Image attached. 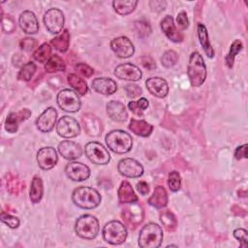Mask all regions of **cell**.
Wrapping results in <instances>:
<instances>
[{"label": "cell", "instance_id": "31", "mask_svg": "<svg viewBox=\"0 0 248 248\" xmlns=\"http://www.w3.org/2000/svg\"><path fill=\"white\" fill-rule=\"evenodd\" d=\"M137 5V0H114L112 2L113 10L120 16H127L133 13Z\"/></svg>", "mask_w": 248, "mask_h": 248}, {"label": "cell", "instance_id": "35", "mask_svg": "<svg viewBox=\"0 0 248 248\" xmlns=\"http://www.w3.org/2000/svg\"><path fill=\"white\" fill-rule=\"evenodd\" d=\"M160 221L168 232H174L177 228V220L175 215L169 209H164L160 213Z\"/></svg>", "mask_w": 248, "mask_h": 248}, {"label": "cell", "instance_id": "51", "mask_svg": "<svg viewBox=\"0 0 248 248\" xmlns=\"http://www.w3.org/2000/svg\"><path fill=\"white\" fill-rule=\"evenodd\" d=\"M140 62H141V65L144 68H146V69H148L150 71H152V70H154L156 68V64H155L154 60L150 56H147V55L142 56L140 58Z\"/></svg>", "mask_w": 248, "mask_h": 248}, {"label": "cell", "instance_id": "40", "mask_svg": "<svg viewBox=\"0 0 248 248\" xmlns=\"http://www.w3.org/2000/svg\"><path fill=\"white\" fill-rule=\"evenodd\" d=\"M177 61H178V54L173 49L166 50L163 53L162 57H161V64L165 68H171V67H173L176 64Z\"/></svg>", "mask_w": 248, "mask_h": 248}, {"label": "cell", "instance_id": "29", "mask_svg": "<svg viewBox=\"0 0 248 248\" xmlns=\"http://www.w3.org/2000/svg\"><path fill=\"white\" fill-rule=\"evenodd\" d=\"M129 129L137 136L140 137H149L153 131V126L146 122L145 120H138V119H131L129 124Z\"/></svg>", "mask_w": 248, "mask_h": 248}, {"label": "cell", "instance_id": "50", "mask_svg": "<svg viewBox=\"0 0 248 248\" xmlns=\"http://www.w3.org/2000/svg\"><path fill=\"white\" fill-rule=\"evenodd\" d=\"M234 158L236 160H241V159H246L247 158V144L239 145L235 148L234 150Z\"/></svg>", "mask_w": 248, "mask_h": 248}, {"label": "cell", "instance_id": "15", "mask_svg": "<svg viewBox=\"0 0 248 248\" xmlns=\"http://www.w3.org/2000/svg\"><path fill=\"white\" fill-rule=\"evenodd\" d=\"M66 175L73 181L80 182L90 176V169L87 165L80 162H70L65 167Z\"/></svg>", "mask_w": 248, "mask_h": 248}, {"label": "cell", "instance_id": "25", "mask_svg": "<svg viewBox=\"0 0 248 248\" xmlns=\"http://www.w3.org/2000/svg\"><path fill=\"white\" fill-rule=\"evenodd\" d=\"M85 133L90 137H98L102 133V123L93 113H84L81 117Z\"/></svg>", "mask_w": 248, "mask_h": 248}, {"label": "cell", "instance_id": "36", "mask_svg": "<svg viewBox=\"0 0 248 248\" xmlns=\"http://www.w3.org/2000/svg\"><path fill=\"white\" fill-rule=\"evenodd\" d=\"M65 69H66V65L64 60L56 54H52L45 64V70L47 73H55L60 71L63 72L65 71Z\"/></svg>", "mask_w": 248, "mask_h": 248}, {"label": "cell", "instance_id": "8", "mask_svg": "<svg viewBox=\"0 0 248 248\" xmlns=\"http://www.w3.org/2000/svg\"><path fill=\"white\" fill-rule=\"evenodd\" d=\"M84 152L86 157L95 165H107L110 161L109 152L98 141L86 143Z\"/></svg>", "mask_w": 248, "mask_h": 248}, {"label": "cell", "instance_id": "49", "mask_svg": "<svg viewBox=\"0 0 248 248\" xmlns=\"http://www.w3.org/2000/svg\"><path fill=\"white\" fill-rule=\"evenodd\" d=\"M149 6L153 12L160 13L165 10L167 6V2L163 0H152V1H149Z\"/></svg>", "mask_w": 248, "mask_h": 248}, {"label": "cell", "instance_id": "3", "mask_svg": "<svg viewBox=\"0 0 248 248\" xmlns=\"http://www.w3.org/2000/svg\"><path fill=\"white\" fill-rule=\"evenodd\" d=\"M164 238L162 228L153 222L147 223L140 231L139 246L140 248H158Z\"/></svg>", "mask_w": 248, "mask_h": 248}, {"label": "cell", "instance_id": "17", "mask_svg": "<svg viewBox=\"0 0 248 248\" xmlns=\"http://www.w3.org/2000/svg\"><path fill=\"white\" fill-rule=\"evenodd\" d=\"M57 111L54 108L49 107L45 109L36 119V127L42 133H48L56 124Z\"/></svg>", "mask_w": 248, "mask_h": 248}, {"label": "cell", "instance_id": "19", "mask_svg": "<svg viewBox=\"0 0 248 248\" xmlns=\"http://www.w3.org/2000/svg\"><path fill=\"white\" fill-rule=\"evenodd\" d=\"M145 85L149 93L157 98H165L169 94L168 82L163 78H149L145 80Z\"/></svg>", "mask_w": 248, "mask_h": 248}, {"label": "cell", "instance_id": "47", "mask_svg": "<svg viewBox=\"0 0 248 248\" xmlns=\"http://www.w3.org/2000/svg\"><path fill=\"white\" fill-rule=\"evenodd\" d=\"M233 236L240 242L241 247H247V231L245 229H235L233 231Z\"/></svg>", "mask_w": 248, "mask_h": 248}, {"label": "cell", "instance_id": "37", "mask_svg": "<svg viewBox=\"0 0 248 248\" xmlns=\"http://www.w3.org/2000/svg\"><path fill=\"white\" fill-rule=\"evenodd\" d=\"M242 48H243V44H242V42L240 40H234L232 43L230 50H229L227 56L225 57L226 65L229 68H232L233 62H234V58L242 50Z\"/></svg>", "mask_w": 248, "mask_h": 248}, {"label": "cell", "instance_id": "33", "mask_svg": "<svg viewBox=\"0 0 248 248\" xmlns=\"http://www.w3.org/2000/svg\"><path fill=\"white\" fill-rule=\"evenodd\" d=\"M6 188L8 192L12 195H19L22 190L25 188L24 182H22L18 177L9 173L6 175Z\"/></svg>", "mask_w": 248, "mask_h": 248}, {"label": "cell", "instance_id": "18", "mask_svg": "<svg viewBox=\"0 0 248 248\" xmlns=\"http://www.w3.org/2000/svg\"><path fill=\"white\" fill-rule=\"evenodd\" d=\"M18 24L21 30L28 34L34 35L39 31V21L37 19L36 15L31 11H23L18 16Z\"/></svg>", "mask_w": 248, "mask_h": 248}, {"label": "cell", "instance_id": "4", "mask_svg": "<svg viewBox=\"0 0 248 248\" xmlns=\"http://www.w3.org/2000/svg\"><path fill=\"white\" fill-rule=\"evenodd\" d=\"M106 143L114 153L125 154L133 147V139L131 135L122 130H112L106 135Z\"/></svg>", "mask_w": 248, "mask_h": 248}, {"label": "cell", "instance_id": "10", "mask_svg": "<svg viewBox=\"0 0 248 248\" xmlns=\"http://www.w3.org/2000/svg\"><path fill=\"white\" fill-rule=\"evenodd\" d=\"M56 133L64 139H72L79 135L80 125L78 120L69 115H63L56 123Z\"/></svg>", "mask_w": 248, "mask_h": 248}, {"label": "cell", "instance_id": "43", "mask_svg": "<svg viewBox=\"0 0 248 248\" xmlns=\"http://www.w3.org/2000/svg\"><path fill=\"white\" fill-rule=\"evenodd\" d=\"M1 221L11 229H16L19 226V219L14 215H11L5 211L1 212Z\"/></svg>", "mask_w": 248, "mask_h": 248}, {"label": "cell", "instance_id": "44", "mask_svg": "<svg viewBox=\"0 0 248 248\" xmlns=\"http://www.w3.org/2000/svg\"><path fill=\"white\" fill-rule=\"evenodd\" d=\"M124 91L126 92L127 96L131 99L138 98L142 94V89L135 83H129L124 86Z\"/></svg>", "mask_w": 248, "mask_h": 248}, {"label": "cell", "instance_id": "9", "mask_svg": "<svg viewBox=\"0 0 248 248\" xmlns=\"http://www.w3.org/2000/svg\"><path fill=\"white\" fill-rule=\"evenodd\" d=\"M45 26L51 34H58L62 31L65 23V16L61 10L57 8L48 9L43 17Z\"/></svg>", "mask_w": 248, "mask_h": 248}, {"label": "cell", "instance_id": "5", "mask_svg": "<svg viewBox=\"0 0 248 248\" xmlns=\"http://www.w3.org/2000/svg\"><path fill=\"white\" fill-rule=\"evenodd\" d=\"M75 231L83 239H94L100 231L99 220L91 214H83L77 219Z\"/></svg>", "mask_w": 248, "mask_h": 248}, {"label": "cell", "instance_id": "11", "mask_svg": "<svg viewBox=\"0 0 248 248\" xmlns=\"http://www.w3.org/2000/svg\"><path fill=\"white\" fill-rule=\"evenodd\" d=\"M117 170L125 177L137 178L143 174L142 165L133 158H123L118 162Z\"/></svg>", "mask_w": 248, "mask_h": 248}, {"label": "cell", "instance_id": "27", "mask_svg": "<svg viewBox=\"0 0 248 248\" xmlns=\"http://www.w3.org/2000/svg\"><path fill=\"white\" fill-rule=\"evenodd\" d=\"M117 197L121 203H132L138 202V196L135 194L132 185L127 180H123L121 182L117 190Z\"/></svg>", "mask_w": 248, "mask_h": 248}, {"label": "cell", "instance_id": "13", "mask_svg": "<svg viewBox=\"0 0 248 248\" xmlns=\"http://www.w3.org/2000/svg\"><path fill=\"white\" fill-rule=\"evenodd\" d=\"M121 216L124 222L131 228L135 229L143 220V209L140 204L132 202L131 205L123 207Z\"/></svg>", "mask_w": 248, "mask_h": 248}, {"label": "cell", "instance_id": "34", "mask_svg": "<svg viewBox=\"0 0 248 248\" xmlns=\"http://www.w3.org/2000/svg\"><path fill=\"white\" fill-rule=\"evenodd\" d=\"M68 83L75 89L76 92H78L80 96L85 95L88 92V86L84 79L79 78L76 74H70L67 78Z\"/></svg>", "mask_w": 248, "mask_h": 248}, {"label": "cell", "instance_id": "45", "mask_svg": "<svg viewBox=\"0 0 248 248\" xmlns=\"http://www.w3.org/2000/svg\"><path fill=\"white\" fill-rule=\"evenodd\" d=\"M75 70L78 71L81 76H83L85 78H90L94 74V69L91 68L89 65H87L85 63H82V62L76 64L75 65Z\"/></svg>", "mask_w": 248, "mask_h": 248}, {"label": "cell", "instance_id": "41", "mask_svg": "<svg viewBox=\"0 0 248 248\" xmlns=\"http://www.w3.org/2000/svg\"><path fill=\"white\" fill-rule=\"evenodd\" d=\"M168 186L171 192H177L181 188V177L178 171L172 170L168 175Z\"/></svg>", "mask_w": 248, "mask_h": 248}, {"label": "cell", "instance_id": "32", "mask_svg": "<svg viewBox=\"0 0 248 248\" xmlns=\"http://www.w3.org/2000/svg\"><path fill=\"white\" fill-rule=\"evenodd\" d=\"M51 46L60 52H66L69 48L70 44V33L67 29L63 30L59 35L51 39Z\"/></svg>", "mask_w": 248, "mask_h": 248}, {"label": "cell", "instance_id": "16", "mask_svg": "<svg viewBox=\"0 0 248 248\" xmlns=\"http://www.w3.org/2000/svg\"><path fill=\"white\" fill-rule=\"evenodd\" d=\"M37 162L39 167L44 170H48L54 168L58 162L56 150L51 146L42 147L37 153Z\"/></svg>", "mask_w": 248, "mask_h": 248}, {"label": "cell", "instance_id": "1", "mask_svg": "<svg viewBox=\"0 0 248 248\" xmlns=\"http://www.w3.org/2000/svg\"><path fill=\"white\" fill-rule=\"evenodd\" d=\"M72 201L81 209H93L101 203L102 196L92 187L80 186L73 191Z\"/></svg>", "mask_w": 248, "mask_h": 248}, {"label": "cell", "instance_id": "28", "mask_svg": "<svg viewBox=\"0 0 248 248\" xmlns=\"http://www.w3.org/2000/svg\"><path fill=\"white\" fill-rule=\"evenodd\" d=\"M197 32H198L200 44L202 45V47L204 53L206 54L207 57L212 58L214 56V49L211 46V44L209 42V36H208V32L205 25L202 22H199L197 25Z\"/></svg>", "mask_w": 248, "mask_h": 248}, {"label": "cell", "instance_id": "7", "mask_svg": "<svg viewBox=\"0 0 248 248\" xmlns=\"http://www.w3.org/2000/svg\"><path fill=\"white\" fill-rule=\"evenodd\" d=\"M56 102L62 110L71 113L78 111L81 107V101L78 92L69 88L59 91L56 96Z\"/></svg>", "mask_w": 248, "mask_h": 248}, {"label": "cell", "instance_id": "48", "mask_svg": "<svg viewBox=\"0 0 248 248\" xmlns=\"http://www.w3.org/2000/svg\"><path fill=\"white\" fill-rule=\"evenodd\" d=\"M176 24L177 26L181 29V30H185L188 28L189 26V19H188V16H187V14L186 12L184 11H181L177 14V16H176Z\"/></svg>", "mask_w": 248, "mask_h": 248}, {"label": "cell", "instance_id": "14", "mask_svg": "<svg viewBox=\"0 0 248 248\" xmlns=\"http://www.w3.org/2000/svg\"><path fill=\"white\" fill-rule=\"evenodd\" d=\"M114 76L119 79L129 80V81H138L142 78L141 70L132 63H123L119 64L114 69Z\"/></svg>", "mask_w": 248, "mask_h": 248}, {"label": "cell", "instance_id": "12", "mask_svg": "<svg viewBox=\"0 0 248 248\" xmlns=\"http://www.w3.org/2000/svg\"><path fill=\"white\" fill-rule=\"evenodd\" d=\"M110 48L119 58H129L135 53V46L126 36L114 38L110 42Z\"/></svg>", "mask_w": 248, "mask_h": 248}, {"label": "cell", "instance_id": "22", "mask_svg": "<svg viewBox=\"0 0 248 248\" xmlns=\"http://www.w3.org/2000/svg\"><path fill=\"white\" fill-rule=\"evenodd\" d=\"M58 152L66 160H76L82 155L81 146L73 140H63L58 144Z\"/></svg>", "mask_w": 248, "mask_h": 248}, {"label": "cell", "instance_id": "38", "mask_svg": "<svg viewBox=\"0 0 248 248\" xmlns=\"http://www.w3.org/2000/svg\"><path fill=\"white\" fill-rule=\"evenodd\" d=\"M36 70H37V66L32 61H29V62L23 64L17 74V79L22 80V81L31 80L34 74L36 73Z\"/></svg>", "mask_w": 248, "mask_h": 248}, {"label": "cell", "instance_id": "21", "mask_svg": "<svg viewBox=\"0 0 248 248\" xmlns=\"http://www.w3.org/2000/svg\"><path fill=\"white\" fill-rule=\"evenodd\" d=\"M31 116V110L28 108H22L16 112H11L8 114L5 120V129L9 133H16L18 129L19 123L25 121Z\"/></svg>", "mask_w": 248, "mask_h": 248}, {"label": "cell", "instance_id": "54", "mask_svg": "<svg viewBox=\"0 0 248 248\" xmlns=\"http://www.w3.org/2000/svg\"><path fill=\"white\" fill-rule=\"evenodd\" d=\"M137 103H138V105L140 106V108L143 111H144V110L148 108V106H149L148 100H147L146 98H144V97L140 98V99L137 101Z\"/></svg>", "mask_w": 248, "mask_h": 248}, {"label": "cell", "instance_id": "23", "mask_svg": "<svg viewBox=\"0 0 248 248\" xmlns=\"http://www.w3.org/2000/svg\"><path fill=\"white\" fill-rule=\"evenodd\" d=\"M108 117L116 122H124L128 118V112L123 103L116 100L109 101L106 106Z\"/></svg>", "mask_w": 248, "mask_h": 248}, {"label": "cell", "instance_id": "39", "mask_svg": "<svg viewBox=\"0 0 248 248\" xmlns=\"http://www.w3.org/2000/svg\"><path fill=\"white\" fill-rule=\"evenodd\" d=\"M51 56V46L47 43L42 44L34 52L33 57L40 63H46Z\"/></svg>", "mask_w": 248, "mask_h": 248}, {"label": "cell", "instance_id": "53", "mask_svg": "<svg viewBox=\"0 0 248 248\" xmlns=\"http://www.w3.org/2000/svg\"><path fill=\"white\" fill-rule=\"evenodd\" d=\"M137 190L141 195H146L149 193V186L145 181H140L137 183Z\"/></svg>", "mask_w": 248, "mask_h": 248}, {"label": "cell", "instance_id": "6", "mask_svg": "<svg viewBox=\"0 0 248 248\" xmlns=\"http://www.w3.org/2000/svg\"><path fill=\"white\" fill-rule=\"evenodd\" d=\"M102 233L104 240L111 245L122 244L126 240L128 235L125 225L117 220L108 222L104 226Z\"/></svg>", "mask_w": 248, "mask_h": 248}, {"label": "cell", "instance_id": "55", "mask_svg": "<svg viewBox=\"0 0 248 248\" xmlns=\"http://www.w3.org/2000/svg\"><path fill=\"white\" fill-rule=\"evenodd\" d=\"M166 247H167V248H169V247H177V245H174V244H169V245H167Z\"/></svg>", "mask_w": 248, "mask_h": 248}, {"label": "cell", "instance_id": "52", "mask_svg": "<svg viewBox=\"0 0 248 248\" xmlns=\"http://www.w3.org/2000/svg\"><path fill=\"white\" fill-rule=\"evenodd\" d=\"M128 108H129L134 114H136V115H139V116L143 115V110L140 108V106L138 105V103L135 102V101L129 102V104H128Z\"/></svg>", "mask_w": 248, "mask_h": 248}, {"label": "cell", "instance_id": "42", "mask_svg": "<svg viewBox=\"0 0 248 248\" xmlns=\"http://www.w3.org/2000/svg\"><path fill=\"white\" fill-rule=\"evenodd\" d=\"M135 29L138 35L141 38H145L149 36L152 31L150 24L144 20H137L135 22Z\"/></svg>", "mask_w": 248, "mask_h": 248}, {"label": "cell", "instance_id": "24", "mask_svg": "<svg viewBox=\"0 0 248 248\" xmlns=\"http://www.w3.org/2000/svg\"><path fill=\"white\" fill-rule=\"evenodd\" d=\"M91 84L93 90L103 95H111L117 90L116 82L112 78L106 77L94 78Z\"/></svg>", "mask_w": 248, "mask_h": 248}, {"label": "cell", "instance_id": "2", "mask_svg": "<svg viewBox=\"0 0 248 248\" xmlns=\"http://www.w3.org/2000/svg\"><path fill=\"white\" fill-rule=\"evenodd\" d=\"M187 75L189 81L193 87L201 86L206 78V66L204 60L198 51H194L189 56Z\"/></svg>", "mask_w": 248, "mask_h": 248}, {"label": "cell", "instance_id": "20", "mask_svg": "<svg viewBox=\"0 0 248 248\" xmlns=\"http://www.w3.org/2000/svg\"><path fill=\"white\" fill-rule=\"evenodd\" d=\"M160 26L164 34L171 42L180 43L183 41V35L178 29H176L173 17L171 16L170 15L165 16L160 22Z\"/></svg>", "mask_w": 248, "mask_h": 248}, {"label": "cell", "instance_id": "30", "mask_svg": "<svg viewBox=\"0 0 248 248\" xmlns=\"http://www.w3.org/2000/svg\"><path fill=\"white\" fill-rule=\"evenodd\" d=\"M44 195V184L43 180L39 175H35L31 181L29 198L33 203H38L41 202Z\"/></svg>", "mask_w": 248, "mask_h": 248}, {"label": "cell", "instance_id": "46", "mask_svg": "<svg viewBox=\"0 0 248 248\" xmlns=\"http://www.w3.org/2000/svg\"><path fill=\"white\" fill-rule=\"evenodd\" d=\"M36 44H37V42H36V40L34 38L26 37V38L21 39V41L19 42V46H20V48L23 51L30 52V51H32L35 48Z\"/></svg>", "mask_w": 248, "mask_h": 248}, {"label": "cell", "instance_id": "26", "mask_svg": "<svg viewBox=\"0 0 248 248\" xmlns=\"http://www.w3.org/2000/svg\"><path fill=\"white\" fill-rule=\"evenodd\" d=\"M168 201H169V197H168V193H167L165 187L159 185V186L155 187L153 194L150 196L147 202L151 206H153L157 209H160V208H164L167 206Z\"/></svg>", "mask_w": 248, "mask_h": 248}]
</instances>
